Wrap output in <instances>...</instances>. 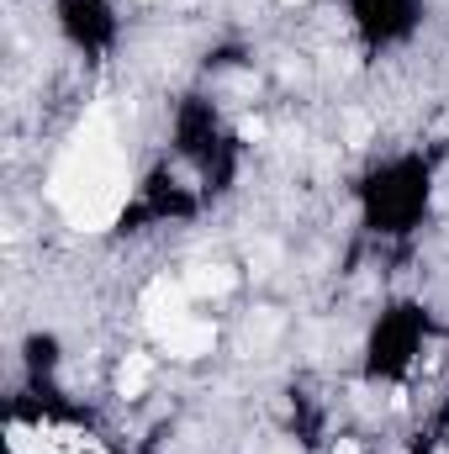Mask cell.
<instances>
[{
    "mask_svg": "<svg viewBox=\"0 0 449 454\" xmlns=\"http://www.w3.org/2000/svg\"><path fill=\"white\" fill-rule=\"evenodd\" d=\"M53 207L80 232H101L127 207V159L106 112H91L53 169Z\"/></svg>",
    "mask_w": 449,
    "mask_h": 454,
    "instance_id": "6da1fadb",
    "label": "cell"
},
{
    "mask_svg": "<svg viewBox=\"0 0 449 454\" xmlns=\"http://www.w3.org/2000/svg\"><path fill=\"white\" fill-rule=\"evenodd\" d=\"M185 301H191L185 286H175V280H154V286L143 291V323H148V333H154V339H169L180 323H191Z\"/></svg>",
    "mask_w": 449,
    "mask_h": 454,
    "instance_id": "7a4b0ae2",
    "label": "cell"
},
{
    "mask_svg": "<svg viewBox=\"0 0 449 454\" xmlns=\"http://www.w3.org/2000/svg\"><path fill=\"white\" fill-rule=\"evenodd\" d=\"M212 343H217V328L212 323H180L169 339H164V348L175 354V359H201V354H212Z\"/></svg>",
    "mask_w": 449,
    "mask_h": 454,
    "instance_id": "3957f363",
    "label": "cell"
},
{
    "mask_svg": "<svg viewBox=\"0 0 449 454\" xmlns=\"http://www.w3.org/2000/svg\"><path fill=\"white\" fill-rule=\"evenodd\" d=\"M232 280H238V275L223 270V264H196V270L185 275V291H191V296H227Z\"/></svg>",
    "mask_w": 449,
    "mask_h": 454,
    "instance_id": "277c9868",
    "label": "cell"
},
{
    "mask_svg": "<svg viewBox=\"0 0 449 454\" xmlns=\"http://www.w3.org/2000/svg\"><path fill=\"white\" fill-rule=\"evenodd\" d=\"M148 375H154L148 354H127V359H122V370H116V391H122V396H143Z\"/></svg>",
    "mask_w": 449,
    "mask_h": 454,
    "instance_id": "5b68a950",
    "label": "cell"
},
{
    "mask_svg": "<svg viewBox=\"0 0 449 454\" xmlns=\"http://www.w3.org/2000/svg\"><path fill=\"white\" fill-rule=\"evenodd\" d=\"M275 333H280V317H275V312H259V317H248V328H243V348H264Z\"/></svg>",
    "mask_w": 449,
    "mask_h": 454,
    "instance_id": "8992f818",
    "label": "cell"
},
{
    "mask_svg": "<svg viewBox=\"0 0 449 454\" xmlns=\"http://www.w3.org/2000/svg\"><path fill=\"white\" fill-rule=\"evenodd\" d=\"M11 450L16 454H53L48 434H27V428H11Z\"/></svg>",
    "mask_w": 449,
    "mask_h": 454,
    "instance_id": "52a82bcc",
    "label": "cell"
},
{
    "mask_svg": "<svg viewBox=\"0 0 449 454\" xmlns=\"http://www.w3.org/2000/svg\"><path fill=\"white\" fill-rule=\"evenodd\" d=\"M365 132H370V127H365V116H354V121H349V148H359V143H365Z\"/></svg>",
    "mask_w": 449,
    "mask_h": 454,
    "instance_id": "ba28073f",
    "label": "cell"
},
{
    "mask_svg": "<svg viewBox=\"0 0 449 454\" xmlns=\"http://www.w3.org/2000/svg\"><path fill=\"white\" fill-rule=\"evenodd\" d=\"M238 132H243V137H248V143H254V137H264V121H259V116H248V121H243V127H238Z\"/></svg>",
    "mask_w": 449,
    "mask_h": 454,
    "instance_id": "9c48e42d",
    "label": "cell"
},
{
    "mask_svg": "<svg viewBox=\"0 0 449 454\" xmlns=\"http://www.w3.org/2000/svg\"><path fill=\"white\" fill-rule=\"evenodd\" d=\"M334 454H359V444H349V439H338V450Z\"/></svg>",
    "mask_w": 449,
    "mask_h": 454,
    "instance_id": "30bf717a",
    "label": "cell"
},
{
    "mask_svg": "<svg viewBox=\"0 0 449 454\" xmlns=\"http://www.w3.org/2000/svg\"><path fill=\"white\" fill-rule=\"evenodd\" d=\"M75 454H106V450H96V444H85V450H75Z\"/></svg>",
    "mask_w": 449,
    "mask_h": 454,
    "instance_id": "8fae6325",
    "label": "cell"
},
{
    "mask_svg": "<svg viewBox=\"0 0 449 454\" xmlns=\"http://www.w3.org/2000/svg\"><path fill=\"white\" fill-rule=\"evenodd\" d=\"M286 5H296V0H286Z\"/></svg>",
    "mask_w": 449,
    "mask_h": 454,
    "instance_id": "7c38bea8",
    "label": "cell"
}]
</instances>
